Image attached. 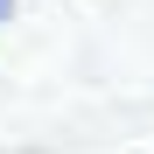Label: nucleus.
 <instances>
[{
	"label": "nucleus",
	"instance_id": "nucleus-1",
	"mask_svg": "<svg viewBox=\"0 0 154 154\" xmlns=\"http://www.w3.org/2000/svg\"><path fill=\"white\" fill-rule=\"evenodd\" d=\"M7 14H14V0H0V21H7Z\"/></svg>",
	"mask_w": 154,
	"mask_h": 154
}]
</instances>
